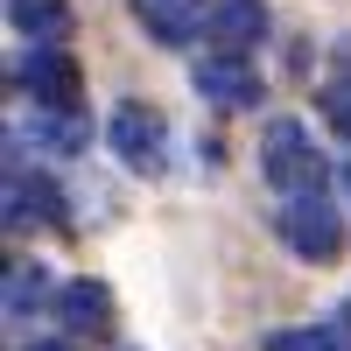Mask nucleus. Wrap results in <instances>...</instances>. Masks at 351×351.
<instances>
[{
    "mask_svg": "<svg viewBox=\"0 0 351 351\" xmlns=\"http://www.w3.org/2000/svg\"><path fill=\"white\" fill-rule=\"evenodd\" d=\"M260 169L281 197H302V190H324V148L302 134V120H274L267 141H260Z\"/></svg>",
    "mask_w": 351,
    "mask_h": 351,
    "instance_id": "nucleus-1",
    "label": "nucleus"
},
{
    "mask_svg": "<svg viewBox=\"0 0 351 351\" xmlns=\"http://www.w3.org/2000/svg\"><path fill=\"white\" fill-rule=\"evenodd\" d=\"M281 239L295 246L302 260H337L344 253V218L324 190H302V197H281Z\"/></svg>",
    "mask_w": 351,
    "mask_h": 351,
    "instance_id": "nucleus-2",
    "label": "nucleus"
},
{
    "mask_svg": "<svg viewBox=\"0 0 351 351\" xmlns=\"http://www.w3.org/2000/svg\"><path fill=\"white\" fill-rule=\"evenodd\" d=\"M197 99L204 106H218V112H253L260 106V77L246 56H232V49H211V56H197Z\"/></svg>",
    "mask_w": 351,
    "mask_h": 351,
    "instance_id": "nucleus-3",
    "label": "nucleus"
},
{
    "mask_svg": "<svg viewBox=\"0 0 351 351\" xmlns=\"http://www.w3.org/2000/svg\"><path fill=\"white\" fill-rule=\"evenodd\" d=\"M14 77H21V92L36 106H77V84H84L64 43H28V56H21Z\"/></svg>",
    "mask_w": 351,
    "mask_h": 351,
    "instance_id": "nucleus-4",
    "label": "nucleus"
},
{
    "mask_svg": "<svg viewBox=\"0 0 351 351\" xmlns=\"http://www.w3.org/2000/svg\"><path fill=\"white\" fill-rule=\"evenodd\" d=\"M106 141H112V155H120L127 169H162V112L155 106H112V120H106Z\"/></svg>",
    "mask_w": 351,
    "mask_h": 351,
    "instance_id": "nucleus-5",
    "label": "nucleus"
},
{
    "mask_svg": "<svg viewBox=\"0 0 351 351\" xmlns=\"http://www.w3.org/2000/svg\"><path fill=\"white\" fill-rule=\"evenodd\" d=\"M56 316L71 337H106L112 330V288L106 281H64L56 288Z\"/></svg>",
    "mask_w": 351,
    "mask_h": 351,
    "instance_id": "nucleus-6",
    "label": "nucleus"
},
{
    "mask_svg": "<svg viewBox=\"0 0 351 351\" xmlns=\"http://www.w3.org/2000/svg\"><path fill=\"white\" fill-rule=\"evenodd\" d=\"M134 14H141V28H148L155 43H169V49L197 43V28H211V14H204L197 0H134Z\"/></svg>",
    "mask_w": 351,
    "mask_h": 351,
    "instance_id": "nucleus-7",
    "label": "nucleus"
},
{
    "mask_svg": "<svg viewBox=\"0 0 351 351\" xmlns=\"http://www.w3.org/2000/svg\"><path fill=\"white\" fill-rule=\"evenodd\" d=\"M204 36H211V49L246 56L260 36H267V8H260V0H218V8H211V28H204Z\"/></svg>",
    "mask_w": 351,
    "mask_h": 351,
    "instance_id": "nucleus-8",
    "label": "nucleus"
},
{
    "mask_svg": "<svg viewBox=\"0 0 351 351\" xmlns=\"http://www.w3.org/2000/svg\"><path fill=\"white\" fill-rule=\"evenodd\" d=\"M8 21L28 43H64L71 36V0H8Z\"/></svg>",
    "mask_w": 351,
    "mask_h": 351,
    "instance_id": "nucleus-9",
    "label": "nucleus"
},
{
    "mask_svg": "<svg viewBox=\"0 0 351 351\" xmlns=\"http://www.w3.org/2000/svg\"><path fill=\"white\" fill-rule=\"evenodd\" d=\"M28 141H43L49 155H77L84 148V112L77 106H43L36 120H28Z\"/></svg>",
    "mask_w": 351,
    "mask_h": 351,
    "instance_id": "nucleus-10",
    "label": "nucleus"
},
{
    "mask_svg": "<svg viewBox=\"0 0 351 351\" xmlns=\"http://www.w3.org/2000/svg\"><path fill=\"white\" fill-rule=\"evenodd\" d=\"M36 302H43V274L36 267H14L8 274V316H28Z\"/></svg>",
    "mask_w": 351,
    "mask_h": 351,
    "instance_id": "nucleus-11",
    "label": "nucleus"
},
{
    "mask_svg": "<svg viewBox=\"0 0 351 351\" xmlns=\"http://www.w3.org/2000/svg\"><path fill=\"white\" fill-rule=\"evenodd\" d=\"M267 351H324V324H316V330H274Z\"/></svg>",
    "mask_w": 351,
    "mask_h": 351,
    "instance_id": "nucleus-12",
    "label": "nucleus"
},
{
    "mask_svg": "<svg viewBox=\"0 0 351 351\" xmlns=\"http://www.w3.org/2000/svg\"><path fill=\"white\" fill-rule=\"evenodd\" d=\"M324 351H351V309H337L324 324Z\"/></svg>",
    "mask_w": 351,
    "mask_h": 351,
    "instance_id": "nucleus-13",
    "label": "nucleus"
},
{
    "mask_svg": "<svg viewBox=\"0 0 351 351\" xmlns=\"http://www.w3.org/2000/svg\"><path fill=\"white\" fill-rule=\"evenodd\" d=\"M28 351H71V344H28Z\"/></svg>",
    "mask_w": 351,
    "mask_h": 351,
    "instance_id": "nucleus-14",
    "label": "nucleus"
}]
</instances>
